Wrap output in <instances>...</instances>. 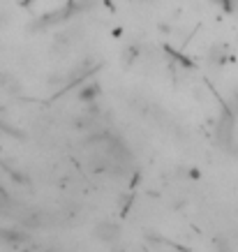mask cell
Wrapping results in <instances>:
<instances>
[{
    "label": "cell",
    "mask_w": 238,
    "mask_h": 252,
    "mask_svg": "<svg viewBox=\"0 0 238 252\" xmlns=\"http://www.w3.org/2000/svg\"><path fill=\"white\" fill-rule=\"evenodd\" d=\"M144 2H150V0H144Z\"/></svg>",
    "instance_id": "cell-1"
}]
</instances>
